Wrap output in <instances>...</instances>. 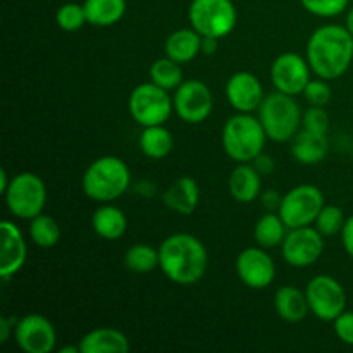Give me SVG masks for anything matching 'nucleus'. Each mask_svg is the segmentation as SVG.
Returning <instances> with one entry per match:
<instances>
[{
    "instance_id": "1",
    "label": "nucleus",
    "mask_w": 353,
    "mask_h": 353,
    "mask_svg": "<svg viewBox=\"0 0 353 353\" xmlns=\"http://www.w3.org/2000/svg\"><path fill=\"white\" fill-rule=\"evenodd\" d=\"M305 57L317 78H341L353 62V34L340 24L319 26L307 41Z\"/></svg>"
},
{
    "instance_id": "2",
    "label": "nucleus",
    "mask_w": 353,
    "mask_h": 353,
    "mask_svg": "<svg viewBox=\"0 0 353 353\" xmlns=\"http://www.w3.org/2000/svg\"><path fill=\"white\" fill-rule=\"evenodd\" d=\"M209 255L202 241L190 233H174L159 247V268L169 281L192 286L205 276Z\"/></svg>"
},
{
    "instance_id": "3",
    "label": "nucleus",
    "mask_w": 353,
    "mask_h": 353,
    "mask_svg": "<svg viewBox=\"0 0 353 353\" xmlns=\"http://www.w3.org/2000/svg\"><path fill=\"white\" fill-rule=\"evenodd\" d=\"M131 185V171L123 159L103 155L86 168L81 178L83 193L93 202L109 203L123 196Z\"/></svg>"
},
{
    "instance_id": "4",
    "label": "nucleus",
    "mask_w": 353,
    "mask_h": 353,
    "mask_svg": "<svg viewBox=\"0 0 353 353\" xmlns=\"http://www.w3.org/2000/svg\"><path fill=\"white\" fill-rule=\"evenodd\" d=\"M265 140L268 134L262 128L261 119L247 112H238L236 116L230 117L221 133L224 152L236 164L254 161L264 152Z\"/></svg>"
},
{
    "instance_id": "5",
    "label": "nucleus",
    "mask_w": 353,
    "mask_h": 353,
    "mask_svg": "<svg viewBox=\"0 0 353 353\" xmlns=\"http://www.w3.org/2000/svg\"><path fill=\"white\" fill-rule=\"evenodd\" d=\"M257 112L268 140L276 143L292 141V138L302 128L303 112L295 97L286 95L278 90L264 97Z\"/></svg>"
},
{
    "instance_id": "6",
    "label": "nucleus",
    "mask_w": 353,
    "mask_h": 353,
    "mask_svg": "<svg viewBox=\"0 0 353 353\" xmlns=\"http://www.w3.org/2000/svg\"><path fill=\"white\" fill-rule=\"evenodd\" d=\"M238 12L233 0H192L190 26L202 37L224 38L236 26Z\"/></svg>"
},
{
    "instance_id": "7",
    "label": "nucleus",
    "mask_w": 353,
    "mask_h": 353,
    "mask_svg": "<svg viewBox=\"0 0 353 353\" xmlns=\"http://www.w3.org/2000/svg\"><path fill=\"white\" fill-rule=\"evenodd\" d=\"M9 212L17 219L31 221L47 205V186L34 172H19L3 193Z\"/></svg>"
},
{
    "instance_id": "8",
    "label": "nucleus",
    "mask_w": 353,
    "mask_h": 353,
    "mask_svg": "<svg viewBox=\"0 0 353 353\" xmlns=\"http://www.w3.org/2000/svg\"><path fill=\"white\" fill-rule=\"evenodd\" d=\"M128 110L134 123L147 128L164 124L174 112V105L168 90L148 81L134 86L128 99Z\"/></svg>"
},
{
    "instance_id": "9",
    "label": "nucleus",
    "mask_w": 353,
    "mask_h": 353,
    "mask_svg": "<svg viewBox=\"0 0 353 353\" xmlns=\"http://www.w3.org/2000/svg\"><path fill=\"white\" fill-rule=\"evenodd\" d=\"M324 205L326 202H324V193L321 192V188L310 183H303L283 195L278 214L285 221L286 226L293 230V228L310 226L316 223Z\"/></svg>"
},
{
    "instance_id": "10",
    "label": "nucleus",
    "mask_w": 353,
    "mask_h": 353,
    "mask_svg": "<svg viewBox=\"0 0 353 353\" xmlns=\"http://www.w3.org/2000/svg\"><path fill=\"white\" fill-rule=\"evenodd\" d=\"M305 295L309 300L310 314L324 323H333L341 312L347 310V292L333 276H314L307 283Z\"/></svg>"
},
{
    "instance_id": "11",
    "label": "nucleus",
    "mask_w": 353,
    "mask_h": 353,
    "mask_svg": "<svg viewBox=\"0 0 353 353\" xmlns=\"http://www.w3.org/2000/svg\"><path fill=\"white\" fill-rule=\"evenodd\" d=\"M174 112L183 123L202 124L214 109V97L209 86L200 79H186L172 95Z\"/></svg>"
},
{
    "instance_id": "12",
    "label": "nucleus",
    "mask_w": 353,
    "mask_h": 353,
    "mask_svg": "<svg viewBox=\"0 0 353 353\" xmlns=\"http://www.w3.org/2000/svg\"><path fill=\"white\" fill-rule=\"evenodd\" d=\"M324 252V236L316 226H303L288 230L281 245V255L292 268H310L321 259Z\"/></svg>"
},
{
    "instance_id": "13",
    "label": "nucleus",
    "mask_w": 353,
    "mask_h": 353,
    "mask_svg": "<svg viewBox=\"0 0 353 353\" xmlns=\"http://www.w3.org/2000/svg\"><path fill=\"white\" fill-rule=\"evenodd\" d=\"M310 69L309 61L303 55L296 52H285L278 55L269 69L271 83L278 92L286 93V95H302L305 86L310 81Z\"/></svg>"
},
{
    "instance_id": "14",
    "label": "nucleus",
    "mask_w": 353,
    "mask_h": 353,
    "mask_svg": "<svg viewBox=\"0 0 353 353\" xmlns=\"http://www.w3.org/2000/svg\"><path fill=\"white\" fill-rule=\"evenodd\" d=\"M14 340L24 353H50L57 343V333L45 316L28 314L17 319Z\"/></svg>"
},
{
    "instance_id": "15",
    "label": "nucleus",
    "mask_w": 353,
    "mask_h": 353,
    "mask_svg": "<svg viewBox=\"0 0 353 353\" xmlns=\"http://www.w3.org/2000/svg\"><path fill=\"white\" fill-rule=\"evenodd\" d=\"M236 274L245 286L252 290H265L274 283L276 264L262 247H248L236 257Z\"/></svg>"
},
{
    "instance_id": "16",
    "label": "nucleus",
    "mask_w": 353,
    "mask_h": 353,
    "mask_svg": "<svg viewBox=\"0 0 353 353\" xmlns=\"http://www.w3.org/2000/svg\"><path fill=\"white\" fill-rule=\"evenodd\" d=\"M265 93L262 83L254 72L238 71L226 83V100L236 112L252 114L259 110Z\"/></svg>"
},
{
    "instance_id": "17",
    "label": "nucleus",
    "mask_w": 353,
    "mask_h": 353,
    "mask_svg": "<svg viewBox=\"0 0 353 353\" xmlns=\"http://www.w3.org/2000/svg\"><path fill=\"white\" fill-rule=\"evenodd\" d=\"M2 233V248H0V278L9 281L24 268L28 259V245L23 231L12 221H3L0 224Z\"/></svg>"
},
{
    "instance_id": "18",
    "label": "nucleus",
    "mask_w": 353,
    "mask_h": 353,
    "mask_svg": "<svg viewBox=\"0 0 353 353\" xmlns=\"http://www.w3.org/2000/svg\"><path fill=\"white\" fill-rule=\"evenodd\" d=\"M162 202L169 210L179 216H192L200 203L199 185L190 176H181L165 190Z\"/></svg>"
},
{
    "instance_id": "19",
    "label": "nucleus",
    "mask_w": 353,
    "mask_h": 353,
    "mask_svg": "<svg viewBox=\"0 0 353 353\" xmlns=\"http://www.w3.org/2000/svg\"><path fill=\"white\" fill-rule=\"evenodd\" d=\"M228 190L236 202H255L262 193V174L254 168L252 162L238 164L228 179Z\"/></svg>"
},
{
    "instance_id": "20",
    "label": "nucleus",
    "mask_w": 353,
    "mask_h": 353,
    "mask_svg": "<svg viewBox=\"0 0 353 353\" xmlns=\"http://www.w3.org/2000/svg\"><path fill=\"white\" fill-rule=\"evenodd\" d=\"M290 150H292L293 159L300 164L316 165L327 157L330 140H327V134L312 133V131H307L302 128L292 138Z\"/></svg>"
},
{
    "instance_id": "21",
    "label": "nucleus",
    "mask_w": 353,
    "mask_h": 353,
    "mask_svg": "<svg viewBox=\"0 0 353 353\" xmlns=\"http://www.w3.org/2000/svg\"><path fill=\"white\" fill-rule=\"evenodd\" d=\"M81 353H128L131 345L126 334L116 327H97L79 340Z\"/></svg>"
},
{
    "instance_id": "22",
    "label": "nucleus",
    "mask_w": 353,
    "mask_h": 353,
    "mask_svg": "<svg viewBox=\"0 0 353 353\" xmlns=\"http://www.w3.org/2000/svg\"><path fill=\"white\" fill-rule=\"evenodd\" d=\"M164 54L179 64L192 62L202 54V34L196 33L192 26L172 31L164 43Z\"/></svg>"
},
{
    "instance_id": "23",
    "label": "nucleus",
    "mask_w": 353,
    "mask_h": 353,
    "mask_svg": "<svg viewBox=\"0 0 353 353\" xmlns=\"http://www.w3.org/2000/svg\"><path fill=\"white\" fill-rule=\"evenodd\" d=\"M92 228L102 240H119L128 230L126 214L112 203H102L92 216Z\"/></svg>"
},
{
    "instance_id": "24",
    "label": "nucleus",
    "mask_w": 353,
    "mask_h": 353,
    "mask_svg": "<svg viewBox=\"0 0 353 353\" xmlns=\"http://www.w3.org/2000/svg\"><path fill=\"white\" fill-rule=\"evenodd\" d=\"M274 309L286 323H300L310 314L305 292L293 285L281 286L274 295Z\"/></svg>"
},
{
    "instance_id": "25",
    "label": "nucleus",
    "mask_w": 353,
    "mask_h": 353,
    "mask_svg": "<svg viewBox=\"0 0 353 353\" xmlns=\"http://www.w3.org/2000/svg\"><path fill=\"white\" fill-rule=\"evenodd\" d=\"M138 147L145 157L152 159V161H161L171 154L172 147H174V138H172L171 131L164 128V124L147 126L140 133Z\"/></svg>"
},
{
    "instance_id": "26",
    "label": "nucleus",
    "mask_w": 353,
    "mask_h": 353,
    "mask_svg": "<svg viewBox=\"0 0 353 353\" xmlns=\"http://www.w3.org/2000/svg\"><path fill=\"white\" fill-rule=\"evenodd\" d=\"M83 7L88 24L99 28L114 26L126 14V0H85Z\"/></svg>"
},
{
    "instance_id": "27",
    "label": "nucleus",
    "mask_w": 353,
    "mask_h": 353,
    "mask_svg": "<svg viewBox=\"0 0 353 353\" xmlns=\"http://www.w3.org/2000/svg\"><path fill=\"white\" fill-rule=\"evenodd\" d=\"M288 230L290 228L286 226V223L281 219V216H279L278 212H265L264 216L255 223V243H257L259 247L265 248V250L281 247L286 234H288Z\"/></svg>"
},
{
    "instance_id": "28",
    "label": "nucleus",
    "mask_w": 353,
    "mask_h": 353,
    "mask_svg": "<svg viewBox=\"0 0 353 353\" xmlns=\"http://www.w3.org/2000/svg\"><path fill=\"white\" fill-rule=\"evenodd\" d=\"M124 265L134 274H148L159 268V248L148 243H134L124 254Z\"/></svg>"
},
{
    "instance_id": "29",
    "label": "nucleus",
    "mask_w": 353,
    "mask_h": 353,
    "mask_svg": "<svg viewBox=\"0 0 353 353\" xmlns=\"http://www.w3.org/2000/svg\"><path fill=\"white\" fill-rule=\"evenodd\" d=\"M30 238L37 247L54 248L61 240V226L48 214H38L30 221Z\"/></svg>"
},
{
    "instance_id": "30",
    "label": "nucleus",
    "mask_w": 353,
    "mask_h": 353,
    "mask_svg": "<svg viewBox=\"0 0 353 353\" xmlns=\"http://www.w3.org/2000/svg\"><path fill=\"white\" fill-rule=\"evenodd\" d=\"M148 74H150L152 83H155V85L161 86V88L168 90V92L176 90L183 81H185V79H183L181 64L172 61V59H169L168 55L157 59V61L150 65Z\"/></svg>"
},
{
    "instance_id": "31",
    "label": "nucleus",
    "mask_w": 353,
    "mask_h": 353,
    "mask_svg": "<svg viewBox=\"0 0 353 353\" xmlns=\"http://www.w3.org/2000/svg\"><path fill=\"white\" fill-rule=\"evenodd\" d=\"M345 223H347V217H345V212L341 210V207L338 205H324L321 209L319 216H317L314 226L317 228L323 236H336V234H341V230H343Z\"/></svg>"
},
{
    "instance_id": "32",
    "label": "nucleus",
    "mask_w": 353,
    "mask_h": 353,
    "mask_svg": "<svg viewBox=\"0 0 353 353\" xmlns=\"http://www.w3.org/2000/svg\"><path fill=\"white\" fill-rule=\"evenodd\" d=\"M55 23L61 28L62 31H68V33H72V31H78L85 26L88 21H86L85 7L81 3L76 2H68L64 6H61L55 12Z\"/></svg>"
},
{
    "instance_id": "33",
    "label": "nucleus",
    "mask_w": 353,
    "mask_h": 353,
    "mask_svg": "<svg viewBox=\"0 0 353 353\" xmlns=\"http://www.w3.org/2000/svg\"><path fill=\"white\" fill-rule=\"evenodd\" d=\"M348 2L350 0H300L307 12L317 17H324V19L343 14L348 7Z\"/></svg>"
},
{
    "instance_id": "34",
    "label": "nucleus",
    "mask_w": 353,
    "mask_h": 353,
    "mask_svg": "<svg viewBox=\"0 0 353 353\" xmlns=\"http://www.w3.org/2000/svg\"><path fill=\"white\" fill-rule=\"evenodd\" d=\"M330 114H327L326 107H317L310 105L309 109L303 112L302 117V128L307 131H312V133L319 134H327L330 131Z\"/></svg>"
},
{
    "instance_id": "35",
    "label": "nucleus",
    "mask_w": 353,
    "mask_h": 353,
    "mask_svg": "<svg viewBox=\"0 0 353 353\" xmlns=\"http://www.w3.org/2000/svg\"><path fill=\"white\" fill-rule=\"evenodd\" d=\"M302 95L305 97L309 105L326 107L327 103L331 102L333 92H331V86L327 85V79L317 78V79H310L309 85L305 86Z\"/></svg>"
},
{
    "instance_id": "36",
    "label": "nucleus",
    "mask_w": 353,
    "mask_h": 353,
    "mask_svg": "<svg viewBox=\"0 0 353 353\" xmlns=\"http://www.w3.org/2000/svg\"><path fill=\"white\" fill-rule=\"evenodd\" d=\"M333 330L341 343L353 347V312H350V310L341 312L340 316L333 321Z\"/></svg>"
},
{
    "instance_id": "37",
    "label": "nucleus",
    "mask_w": 353,
    "mask_h": 353,
    "mask_svg": "<svg viewBox=\"0 0 353 353\" xmlns=\"http://www.w3.org/2000/svg\"><path fill=\"white\" fill-rule=\"evenodd\" d=\"M259 199L262 200V205L268 209V212H278L279 205H281L283 195H279L276 190H264Z\"/></svg>"
},
{
    "instance_id": "38",
    "label": "nucleus",
    "mask_w": 353,
    "mask_h": 353,
    "mask_svg": "<svg viewBox=\"0 0 353 353\" xmlns=\"http://www.w3.org/2000/svg\"><path fill=\"white\" fill-rule=\"evenodd\" d=\"M252 164H254V168L257 169V171L261 172L262 176L272 174V172H274V169H276L274 159H272L271 155L264 154V152H262V154H259L257 157L252 161Z\"/></svg>"
},
{
    "instance_id": "39",
    "label": "nucleus",
    "mask_w": 353,
    "mask_h": 353,
    "mask_svg": "<svg viewBox=\"0 0 353 353\" xmlns=\"http://www.w3.org/2000/svg\"><path fill=\"white\" fill-rule=\"evenodd\" d=\"M341 243H343L345 252L353 259V216L347 217V223L341 230Z\"/></svg>"
},
{
    "instance_id": "40",
    "label": "nucleus",
    "mask_w": 353,
    "mask_h": 353,
    "mask_svg": "<svg viewBox=\"0 0 353 353\" xmlns=\"http://www.w3.org/2000/svg\"><path fill=\"white\" fill-rule=\"evenodd\" d=\"M17 319L10 316L0 317V345H6L9 341L10 334H14V330H16Z\"/></svg>"
},
{
    "instance_id": "41",
    "label": "nucleus",
    "mask_w": 353,
    "mask_h": 353,
    "mask_svg": "<svg viewBox=\"0 0 353 353\" xmlns=\"http://www.w3.org/2000/svg\"><path fill=\"white\" fill-rule=\"evenodd\" d=\"M217 43H219V38L202 37V54L212 55L217 50Z\"/></svg>"
},
{
    "instance_id": "42",
    "label": "nucleus",
    "mask_w": 353,
    "mask_h": 353,
    "mask_svg": "<svg viewBox=\"0 0 353 353\" xmlns=\"http://www.w3.org/2000/svg\"><path fill=\"white\" fill-rule=\"evenodd\" d=\"M12 179V178H10ZM10 179H9V174H7L6 169H0V193H6V190L9 188L10 185Z\"/></svg>"
},
{
    "instance_id": "43",
    "label": "nucleus",
    "mask_w": 353,
    "mask_h": 353,
    "mask_svg": "<svg viewBox=\"0 0 353 353\" xmlns=\"http://www.w3.org/2000/svg\"><path fill=\"white\" fill-rule=\"evenodd\" d=\"M345 26H347V30L353 34V7L352 9H348L347 19H345Z\"/></svg>"
},
{
    "instance_id": "44",
    "label": "nucleus",
    "mask_w": 353,
    "mask_h": 353,
    "mask_svg": "<svg viewBox=\"0 0 353 353\" xmlns=\"http://www.w3.org/2000/svg\"><path fill=\"white\" fill-rule=\"evenodd\" d=\"M61 353H81L79 352V345H76V347H64L59 350Z\"/></svg>"
},
{
    "instance_id": "45",
    "label": "nucleus",
    "mask_w": 353,
    "mask_h": 353,
    "mask_svg": "<svg viewBox=\"0 0 353 353\" xmlns=\"http://www.w3.org/2000/svg\"><path fill=\"white\" fill-rule=\"evenodd\" d=\"M352 152H353V147H352Z\"/></svg>"
},
{
    "instance_id": "46",
    "label": "nucleus",
    "mask_w": 353,
    "mask_h": 353,
    "mask_svg": "<svg viewBox=\"0 0 353 353\" xmlns=\"http://www.w3.org/2000/svg\"><path fill=\"white\" fill-rule=\"evenodd\" d=\"M352 2H353V0H352Z\"/></svg>"
}]
</instances>
